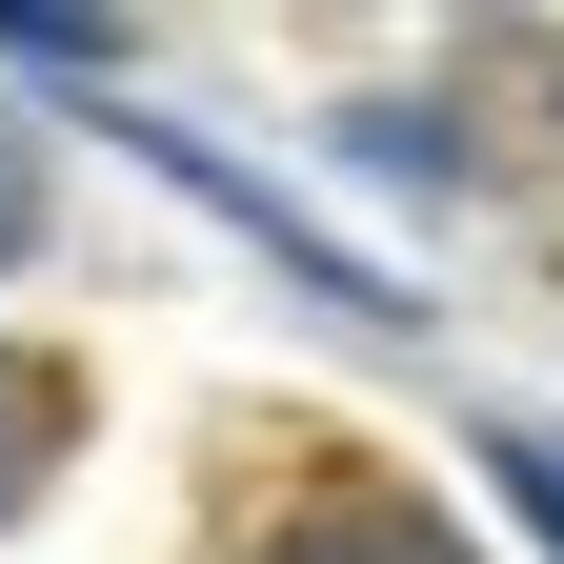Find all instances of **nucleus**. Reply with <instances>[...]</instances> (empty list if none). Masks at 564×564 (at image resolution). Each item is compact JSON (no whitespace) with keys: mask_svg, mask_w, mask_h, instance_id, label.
Segmentation results:
<instances>
[{"mask_svg":"<svg viewBox=\"0 0 564 564\" xmlns=\"http://www.w3.org/2000/svg\"><path fill=\"white\" fill-rule=\"evenodd\" d=\"M242 564H464V544H444V524H423V505H403V484H323V505H303V524H282V544H242Z\"/></svg>","mask_w":564,"mask_h":564,"instance_id":"nucleus-1","label":"nucleus"},{"mask_svg":"<svg viewBox=\"0 0 564 564\" xmlns=\"http://www.w3.org/2000/svg\"><path fill=\"white\" fill-rule=\"evenodd\" d=\"M61 444H82V383H61V364H0V505H21Z\"/></svg>","mask_w":564,"mask_h":564,"instance_id":"nucleus-2","label":"nucleus"},{"mask_svg":"<svg viewBox=\"0 0 564 564\" xmlns=\"http://www.w3.org/2000/svg\"><path fill=\"white\" fill-rule=\"evenodd\" d=\"M21 242H41V141L0 121V262H21Z\"/></svg>","mask_w":564,"mask_h":564,"instance_id":"nucleus-3","label":"nucleus"},{"mask_svg":"<svg viewBox=\"0 0 564 564\" xmlns=\"http://www.w3.org/2000/svg\"><path fill=\"white\" fill-rule=\"evenodd\" d=\"M505 484H524V505H544V524H564V444H524V464H505Z\"/></svg>","mask_w":564,"mask_h":564,"instance_id":"nucleus-4","label":"nucleus"}]
</instances>
